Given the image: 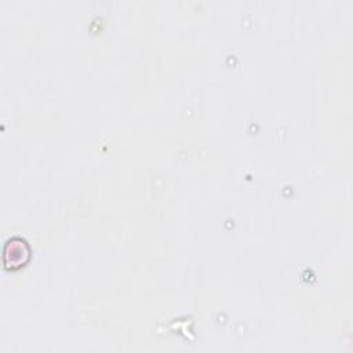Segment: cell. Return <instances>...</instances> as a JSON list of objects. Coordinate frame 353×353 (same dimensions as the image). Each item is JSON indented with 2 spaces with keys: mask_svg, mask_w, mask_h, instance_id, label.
<instances>
[{
  "mask_svg": "<svg viewBox=\"0 0 353 353\" xmlns=\"http://www.w3.org/2000/svg\"><path fill=\"white\" fill-rule=\"evenodd\" d=\"M30 254L29 243L19 236H14L3 247V265L7 270H17L29 262Z\"/></svg>",
  "mask_w": 353,
  "mask_h": 353,
  "instance_id": "obj_1",
  "label": "cell"
}]
</instances>
